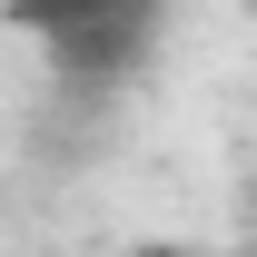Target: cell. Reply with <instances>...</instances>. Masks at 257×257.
<instances>
[{
  "label": "cell",
  "instance_id": "obj_1",
  "mask_svg": "<svg viewBox=\"0 0 257 257\" xmlns=\"http://www.w3.org/2000/svg\"><path fill=\"white\" fill-rule=\"evenodd\" d=\"M168 0H10V30H30L50 50V79L69 89H119L139 60L159 50Z\"/></svg>",
  "mask_w": 257,
  "mask_h": 257
}]
</instances>
